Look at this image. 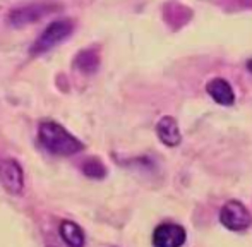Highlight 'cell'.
<instances>
[{
    "mask_svg": "<svg viewBox=\"0 0 252 247\" xmlns=\"http://www.w3.org/2000/svg\"><path fill=\"white\" fill-rule=\"evenodd\" d=\"M48 247H53V246H48Z\"/></svg>",
    "mask_w": 252,
    "mask_h": 247,
    "instance_id": "4fadbf2b",
    "label": "cell"
},
{
    "mask_svg": "<svg viewBox=\"0 0 252 247\" xmlns=\"http://www.w3.org/2000/svg\"><path fill=\"white\" fill-rule=\"evenodd\" d=\"M59 235L67 247H86V232L72 220H62L59 223Z\"/></svg>",
    "mask_w": 252,
    "mask_h": 247,
    "instance_id": "9c48e42d",
    "label": "cell"
},
{
    "mask_svg": "<svg viewBox=\"0 0 252 247\" xmlns=\"http://www.w3.org/2000/svg\"><path fill=\"white\" fill-rule=\"evenodd\" d=\"M156 137L159 143L165 144L166 148H177L182 143V132H180L179 122L172 115H165L156 122Z\"/></svg>",
    "mask_w": 252,
    "mask_h": 247,
    "instance_id": "ba28073f",
    "label": "cell"
},
{
    "mask_svg": "<svg viewBox=\"0 0 252 247\" xmlns=\"http://www.w3.org/2000/svg\"><path fill=\"white\" fill-rule=\"evenodd\" d=\"M206 93L215 103L221 107H233L237 100V94L233 86L225 79V77H213L206 83Z\"/></svg>",
    "mask_w": 252,
    "mask_h": 247,
    "instance_id": "52a82bcc",
    "label": "cell"
},
{
    "mask_svg": "<svg viewBox=\"0 0 252 247\" xmlns=\"http://www.w3.org/2000/svg\"><path fill=\"white\" fill-rule=\"evenodd\" d=\"M38 141L48 153L55 156H74L84 150V143L79 137L67 130L62 124L50 119L38 124Z\"/></svg>",
    "mask_w": 252,
    "mask_h": 247,
    "instance_id": "6da1fadb",
    "label": "cell"
},
{
    "mask_svg": "<svg viewBox=\"0 0 252 247\" xmlns=\"http://www.w3.org/2000/svg\"><path fill=\"white\" fill-rule=\"evenodd\" d=\"M100 67V52L96 47H90L86 50H81L77 57L74 59V69L84 74H93Z\"/></svg>",
    "mask_w": 252,
    "mask_h": 247,
    "instance_id": "30bf717a",
    "label": "cell"
},
{
    "mask_svg": "<svg viewBox=\"0 0 252 247\" xmlns=\"http://www.w3.org/2000/svg\"><path fill=\"white\" fill-rule=\"evenodd\" d=\"M246 67H247V70H249V72L252 74V59H249V61H247Z\"/></svg>",
    "mask_w": 252,
    "mask_h": 247,
    "instance_id": "7c38bea8",
    "label": "cell"
},
{
    "mask_svg": "<svg viewBox=\"0 0 252 247\" xmlns=\"http://www.w3.org/2000/svg\"><path fill=\"white\" fill-rule=\"evenodd\" d=\"M187 244V228L173 220L159 221L151 234L153 247H184Z\"/></svg>",
    "mask_w": 252,
    "mask_h": 247,
    "instance_id": "5b68a950",
    "label": "cell"
},
{
    "mask_svg": "<svg viewBox=\"0 0 252 247\" xmlns=\"http://www.w3.org/2000/svg\"><path fill=\"white\" fill-rule=\"evenodd\" d=\"M0 185L12 196H19L24 190L23 167L14 158L0 156Z\"/></svg>",
    "mask_w": 252,
    "mask_h": 247,
    "instance_id": "8992f818",
    "label": "cell"
},
{
    "mask_svg": "<svg viewBox=\"0 0 252 247\" xmlns=\"http://www.w3.org/2000/svg\"><path fill=\"white\" fill-rule=\"evenodd\" d=\"M79 168H81V172H83L84 177L91 179V181H103V179L108 175L106 165L96 156H90V158H86V160H83Z\"/></svg>",
    "mask_w": 252,
    "mask_h": 247,
    "instance_id": "8fae6325",
    "label": "cell"
},
{
    "mask_svg": "<svg viewBox=\"0 0 252 247\" xmlns=\"http://www.w3.org/2000/svg\"><path fill=\"white\" fill-rule=\"evenodd\" d=\"M74 33V23L69 19H59L53 21L45 28V31L36 38L33 47L30 48L31 55H43L50 52L53 47L62 43L65 38H69Z\"/></svg>",
    "mask_w": 252,
    "mask_h": 247,
    "instance_id": "277c9868",
    "label": "cell"
},
{
    "mask_svg": "<svg viewBox=\"0 0 252 247\" xmlns=\"http://www.w3.org/2000/svg\"><path fill=\"white\" fill-rule=\"evenodd\" d=\"M59 9H60V3H57L55 0H36V2L24 3V5L12 9L9 12L7 21H9L10 26L23 28L28 26V24L38 23L40 19L57 12Z\"/></svg>",
    "mask_w": 252,
    "mask_h": 247,
    "instance_id": "3957f363",
    "label": "cell"
},
{
    "mask_svg": "<svg viewBox=\"0 0 252 247\" xmlns=\"http://www.w3.org/2000/svg\"><path fill=\"white\" fill-rule=\"evenodd\" d=\"M218 221L232 234H246L252 228V213L240 199H228L220 208Z\"/></svg>",
    "mask_w": 252,
    "mask_h": 247,
    "instance_id": "7a4b0ae2",
    "label": "cell"
}]
</instances>
